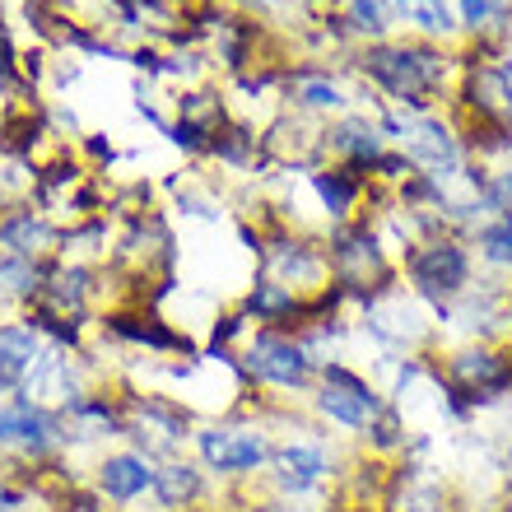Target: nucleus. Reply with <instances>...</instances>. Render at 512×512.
Wrapping results in <instances>:
<instances>
[{
    "label": "nucleus",
    "mask_w": 512,
    "mask_h": 512,
    "mask_svg": "<svg viewBox=\"0 0 512 512\" xmlns=\"http://www.w3.org/2000/svg\"><path fill=\"white\" fill-rule=\"evenodd\" d=\"M243 373L261 387H275V391H303L317 373V359L308 354V345L284 331H252L243 345Z\"/></svg>",
    "instance_id": "nucleus-1"
},
{
    "label": "nucleus",
    "mask_w": 512,
    "mask_h": 512,
    "mask_svg": "<svg viewBox=\"0 0 512 512\" xmlns=\"http://www.w3.org/2000/svg\"><path fill=\"white\" fill-rule=\"evenodd\" d=\"M196 452H201L205 471L229 475V480H238V475H256L270 461L266 433L256 429V424H229V419H224V424H205V429H196Z\"/></svg>",
    "instance_id": "nucleus-2"
},
{
    "label": "nucleus",
    "mask_w": 512,
    "mask_h": 512,
    "mask_svg": "<svg viewBox=\"0 0 512 512\" xmlns=\"http://www.w3.org/2000/svg\"><path fill=\"white\" fill-rule=\"evenodd\" d=\"M382 396L373 391V382L364 373H354L345 364H322V387H317V415L340 424L350 433H368V424L378 419Z\"/></svg>",
    "instance_id": "nucleus-3"
},
{
    "label": "nucleus",
    "mask_w": 512,
    "mask_h": 512,
    "mask_svg": "<svg viewBox=\"0 0 512 512\" xmlns=\"http://www.w3.org/2000/svg\"><path fill=\"white\" fill-rule=\"evenodd\" d=\"M66 443H70L66 419L56 410H42V405L24 401V396L0 401V452H24L33 461H47Z\"/></svg>",
    "instance_id": "nucleus-4"
},
{
    "label": "nucleus",
    "mask_w": 512,
    "mask_h": 512,
    "mask_svg": "<svg viewBox=\"0 0 512 512\" xmlns=\"http://www.w3.org/2000/svg\"><path fill=\"white\" fill-rule=\"evenodd\" d=\"M122 415H126V433L140 443V457H168L173 461L177 443L191 433L187 405L168 401V396H126Z\"/></svg>",
    "instance_id": "nucleus-5"
},
{
    "label": "nucleus",
    "mask_w": 512,
    "mask_h": 512,
    "mask_svg": "<svg viewBox=\"0 0 512 512\" xmlns=\"http://www.w3.org/2000/svg\"><path fill=\"white\" fill-rule=\"evenodd\" d=\"M368 75L387 89L391 98H401V103H424L433 84L443 80V61L433 52H419V47H373L364 56Z\"/></svg>",
    "instance_id": "nucleus-6"
},
{
    "label": "nucleus",
    "mask_w": 512,
    "mask_h": 512,
    "mask_svg": "<svg viewBox=\"0 0 512 512\" xmlns=\"http://www.w3.org/2000/svg\"><path fill=\"white\" fill-rule=\"evenodd\" d=\"M14 396H24V401L42 405V410H66L70 401H80L84 396V368L70 359L66 350H42L38 359H33V368H28L24 387L14 391Z\"/></svg>",
    "instance_id": "nucleus-7"
},
{
    "label": "nucleus",
    "mask_w": 512,
    "mask_h": 512,
    "mask_svg": "<svg viewBox=\"0 0 512 512\" xmlns=\"http://www.w3.org/2000/svg\"><path fill=\"white\" fill-rule=\"evenodd\" d=\"M410 280H415V289L424 298H452L466 289V280H471V261H466V247L457 243H429L419 247L415 256H410Z\"/></svg>",
    "instance_id": "nucleus-8"
},
{
    "label": "nucleus",
    "mask_w": 512,
    "mask_h": 512,
    "mask_svg": "<svg viewBox=\"0 0 512 512\" xmlns=\"http://www.w3.org/2000/svg\"><path fill=\"white\" fill-rule=\"evenodd\" d=\"M270 457H275V480H280V489L289 494V499H308V494H317V485L336 471V461L326 457V447L317 443V438L280 443Z\"/></svg>",
    "instance_id": "nucleus-9"
},
{
    "label": "nucleus",
    "mask_w": 512,
    "mask_h": 512,
    "mask_svg": "<svg viewBox=\"0 0 512 512\" xmlns=\"http://www.w3.org/2000/svg\"><path fill=\"white\" fill-rule=\"evenodd\" d=\"M387 131L401 135L405 145H410V154H415V159L424 163L433 177H452V173H457L461 149H457V140H452V131H447L443 122H396V117H391Z\"/></svg>",
    "instance_id": "nucleus-10"
},
{
    "label": "nucleus",
    "mask_w": 512,
    "mask_h": 512,
    "mask_svg": "<svg viewBox=\"0 0 512 512\" xmlns=\"http://www.w3.org/2000/svg\"><path fill=\"white\" fill-rule=\"evenodd\" d=\"M42 354V336L28 317H14V322H0V396H14L24 387L28 368Z\"/></svg>",
    "instance_id": "nucleus-11"
},
{
    "label": "nucleus",
    "mask_w": 512,
    "mask_h": 512,
    "mask_svg": "<svg viewBox=\"0 0 512 512\" xmlns=\"http://www.w3.org/2000/svg\"><path fill=\"white\" fill-rule=\"evenodd\" d=\"M94 485H98V494L112 503H135L140 494L154 489V466H149V457H140V452H112V457L98 461Z\"/></svg>",
    "instance_id": "nucleus-12"
},
{
    "label": "nucleus",
    "mask_w": 512,
    "mask_h": 512,
    "mask_svg": "<svg viewBox=\"0 0 512 512\" xmlns=\"http://www.w3.org/2000/svg\"><path fill=\"white\" fill-rule=\"evenodd\" d=\"M326 256L308 243H275L270 247V280H280L284 289H294L303 298V289H322L326 284Z\"/></svg>",
    "instance_id": "nucleus-13"
},
{
    "label": "nucleus",
    "mask_w": 512,
    "mask_h": 512,
    "mask_svg": "<svg viewBox=\"0 0 512 512\" xmlns=\"http://www.w3.org/2000/svg\"><path fill=\"white\" fill-rule=\"evenodd\" d=\"M56 243V229L38 210H28V205H14L0 215V252L5 256H24V261H38L47 247Z\"/></svg>",
    "instance_id": "nucleus-14"
},
{
    "label": "nucleus",
    "mask_w": 512,
    "mask_h": 512,
    "mask_svg": "<svg viewBox=\"0 0 512 512\" xmlns=\"http://www.w3.org/2000/svg\"><path fill=\"white\" fill-rule=\"evenodd\" d=\"M103 331L126 340V345H145V350H154V354L187 350V336H177L163 317H145V312H108V317H103Z\"/></svg>",
    "instance_id": "nucleus-15"
},
{
    "label": "nucleus",
    "mask_w": 512,
    "mask_h": 512,
    "mask_svg": "<svg viewBox=\"0 0 512 512\" xmlns=\"http://www.w3.org/2000/svg\"><path fill=\"white\" fill-rule=\"evenodd\" d=\"M154 499H159V508L168 512H182L191 508V503L205 499V475L201 466H191V461H163L159 471H154Z\"/></svg>",
    "instance_id": "nucleus-16"
},
{
    "label": "nucleus",
    "mask_w": 512,
    "mask_h": 512,
    "mask_svg": "<svg viewBox=\"0 0 512 512\" xmlns=\"http://www.w3.org/2000/svg\"><path fill=\"white\" fill-rule=\"evenodd\" d=\"M247 317L256 322H270V326H284L289 317H308V303L294 294V289H284L280 280H256L247 289Z\"/></svg>",
    "instance_id": "nucleus-17"
},
{
    "label": "nucleus",
    "mask_w": 512,
    "mask_h": 512,
    "mask_svg": "<svg viewBox=\"0 0 512 512\" xmlns=\"http://www.w3.org/2000/svg\"><path fill=\"white\" fill-rule=\"evenodd\" d=\"M312 191L322 196V210L331 219H345L354 210V196H359V182L350 173H312Z\"/></svg>",
    "instance_id": "nucleus-18"
},
{
    "label": "nucleus",
    "mask_w": 512,
    "mask_h": 512,
    "mask_svg": "<svg viewBox=\"0 0 512 512\" xmlns=\"http://www.w3.org/2000/svg\"><path fill=\"white\" fill-rule=\"evenodd\" d=\"M391 5H396V10H401L410 24H419L424 33H438V38L457 28V24H452V10H447V0H391Z\"/></svg>",
    "instance_id": "nucleus-19"
},
{
    "label": "nucleus",
    "mask_w": 512,
    "mask_h": 512,
    "mask_svg": "<svg viewBox=\"0 0 512 512\" xmlns=\"http://www.w3.org/2000/svg\"><path fill=\"white\" fill-rule=\"evenodd\" d=\"M331 145L345 149V154H354V159H373L378 163V140H373V126L368 122H345L331 131Z\"/></svg>",
    "instance_id": "nucleus-20"
},
{
    "label": "nucleus",
    "mask_w": 512,
    "mask_h": 512,
    "mask_svg": "<svg viewBox=\"0 0 512 512\" xmlns=\"http://www.w3.org/2000/svg\"><path fill=\"white\" fill-rule=\"evenodd\" d=\"M294 98L308 103V108H340V89L322 75H298L294 80Z\"/></svg>",
    "instance_id": "nucleus-21"
},
{
    "label": "nucleus",
    "mask_w": 512,
    "mask_h": 512,
    "mask_svg": "<svg viewBox=\"0 0 512 512\" xmlns=\"http://www.w3.org/2000/svg\"><path fill=\"white\" fill-rule=\"evenodd\" d=\"M480 252L499 266H512V219H494L480 229Z\"/></svg>",
    "instance_id": "nucleus-22"
},
{
    "label": "nucleus",
    "mask_w": 512,
    "mask_h": 512,
    "mask_svg": "<svg viewBox=\"0 0 512 512\" xmlns=\"http://www.w3.org/2000/svg\"><path fill=\"white\" fill-rule=\"evenodd\" d=\"M350 19L359 33H382L387 28V14H382L378 0H350Z\"/></svg>",
    "instance_id": "nucleus-23"
},
{
    "label": "nucleus",
    "mask_w": 512,
    "mask_h": 512,
    "mask_svg": "<svg viewBox=\"0 0 512 512\" xmlns=\"http://www.w3.org/2000/svg\"><path fill=\"white\" fill-rule=\"evenodd\" d=\"M494 10H499V0H461V14H466V24L480 28L494 19Z\"/></svg>",
    "instance_id": "nucleus-24"
},
{
    "label": "nucleus",
    "mask_w": 512,
    "mask_h": 512,
    "mask_svg": "<svg viewBox=\"0 0 512 512\" xmlns=\"http://www.w3.org/2000/svg\"><path fill=\"white\" fill-rule=\"evenodd\" d=\"M247 5H256V10H261V5H275V0H247Z\"/></svg>",
    "instance_id": "nucleus-25"
},
{
    "label": "nucleus",
    "mask_w": 512,
    "mask_h": 512,
    "mask_svg": "<svg viewBox=\"0 0 512 512\" xmlns=\"http://www.w3.org/2000/svg\"><path fill=\"white\" fill-rule=\"evenodd\" d=\"M0 191H5V177H0Z\"/></svg>",
    "instance_id": "nucleus-26"
},
{
    "label": "nucleus",
    "mask_w": 512,
    "mask_h": 512,
    "mask_svg": "<svg viewBox=\"0 0 512 512\" xmlns=\"http://www.w3.org/2000/svg\"><path fill=\"white\" fill-rule=\"evenodd\" d=\"M0 489H5V480H0Z\"/></svg>",
    "instance_id": "nucleus-27"
}]
</instances>
